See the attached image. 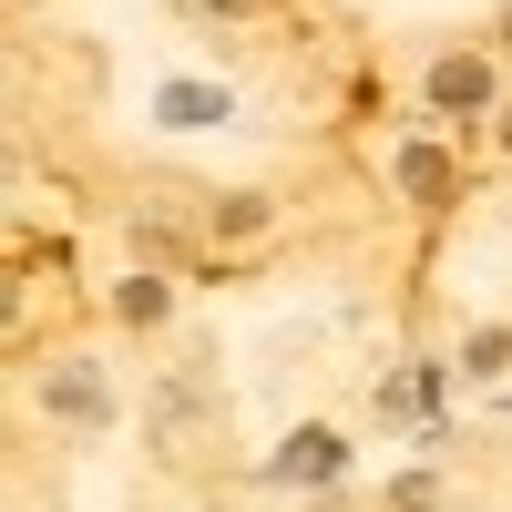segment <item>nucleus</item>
Returning <instances> with one entry per match:
<instances>
[{"mask_svg": "<svg viewBox=\"0 0 512 512\" xmlns=\"http://www.w3.org/2000/svg\"><path fill=\"white\" fill-rule=\"evenodd\" d=\"M328 461H338V441H318V431L287 441V482H328Z\"/></svg>", "mask_w": 512, "mask_h": 512, "instance_id": "obj_1", "label": "nucleus"}]
</instances>
